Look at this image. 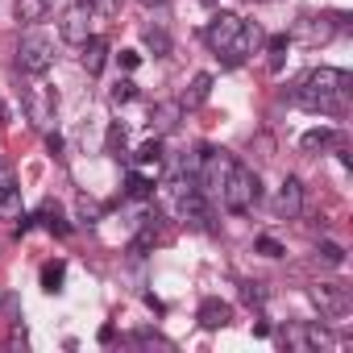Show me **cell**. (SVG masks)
<instances>
[{"label": "cell", "instance_id": "obj_1", "mask_svg": "<svg viewBox=\"0 0 353 353\" xmlns=\"http://www.w3.org/2000/svg\"><path fill=\"white\" fill-rule=\"evenodd\" d=\"M291 100L307 112H320V117H341L345 112V100H349V71L341 67H316L299 79V88L291 92Z\"/></svg>", "mask_w": 353, "mask_h": 353}, {"label": "cell", "instance_id": "obj_2", "mask_svg": "<svg viewBox=\"0 0 353 353\" xmlns=\"http://www.w3.org/2000/svg\"><path fill=\"white\" fill-rule=\"evenodd\" d=\"M258 38H262V34L250 30L237 13H216V17L208 21V30H204V42H208V50L221 59V67H241V63L250 59V50H254Z\"/></svg>", "mask_w": 353, "mask_h": 353}, {"label": "cell", "instance_id": "obj_3", "mask_svg": "<svg viewBox=\"0 0 353 353\" xmlns=\"http://www.w3.org/2000/svg\"><path fill=\"white\" fill-rule=\"evenodd\" d=\"M258 200H262V179H258V170L233 158V162H229V174H225V188H221V204H225L229 212H250Z\"/></svg>", "mask_w": 353, "mask_h": 353}, {"label": "cell", "instance_id": "obj_4", "mask_svg": "<svg viewBox=\"0 0 353 353\" xmlns=\"http://www.w3.org/2000/svg\"><path fill=\"white\" fill-rule=\"evenodd\" d=\"M229 162H233V158H229L225 150H216V145H200V150H196V192H200V196L221 200Z\"/></svg>", "mask_w": 353, "mask_h": 353}, {"label": "cell", "instance_id": "obj_5", "mask_svg": "<svg viewBox=\"0 0 353 353\" xmlns=\"http://www.w3.org/2000/svg\"><path fill=\"white\" fill-rule=\"evenodd\" d=\"M100 17V9L92 5V0H71V5L63 9V17H59V34H63V42H71V46H83L88 38H92V21Z\"/></svg>", "mask_w": 353, "mask_h": 353}, {"label": "cell", "instance_id": "obj_6", "mask_svg": "<svg viewBox=\"0 0 353 353\" xmlns=\"http://www.w3.org/2000/svg\"><path fill=\"white\" fill-rule=\"evenodd\" d=\"M50 67H54V42L42 38V34H26L21 46H17V71L38 79V75H46Z\"/></svg>", "mask_w": 353, "mask_h": 353}, {"label": "cell", "instance_id": "obj_7", "mask_svg": "<svg viewBox=\"0 0 353 353\" xmlns=\"http://www.w3.org/2000/svg\"><path fill=\"white\" fill-rule=\"evenodd\" d=\"M54 108H59V96H54V88L50 83H42V75L26 88V117H30V125L34 129H50L54 125Z\"/></svg>", "mask_w": 353, "mask_h": 353}, {"label": "cell", "instance_id": "obj_8", "mask_svg": "<svg viewBox=\"0 0 353 353\" xmlns=\"http://www.w3.org/2000/svg\"><path fill=\"white\" fill-rule=\"evenodd\" d=\"M307 295H312V303L320 307V316H328V320L349 316V291H345V287H336V283H316Z\"/></svg>", "mask_w": 353, "mask_h": 353}, {"label": "cell", "instance_id": "obj_9", "mask_svg": "<svg viewBox=\"0 0 353 353\" xmlns=\"http://www.w3.org/2000/svg\"><path fill=\"white\" fill-rule=\"evenodd\" d=\"M274 216L279 221H299L303 216V183L295 179V174H287L279 196H274Z\"/></svg>", "mask_w": 353, "mask_h": 353}, {"label": "cell", "instance_id": "obj_10", "mask_svg": "<svg viewBox=\"0 0 353 353\" xmlns=\"http://www.w3.org/2000/svg\"><path fill=\"white\" fill-rule=\"evenodd\" d=\"M341 30H336V17H299V26H295V34L291 38H299V42H307V46H324V42H332Z\"/></svg>", "mask_w": 353, "mask_h": 353}, {"label": "cell", "instance_id": "obj_11", "mask_svg": "<svg viewBox=\"0 0 353 353\" xmlns=\"http://www.w3.org/2000/svg\"><path fill=\"white\" fill-rule=\"evenodd\" d=\"M0 216L5 221H21V188H17V174L9 166H0Z\"/></svg>", "mask_w": 353, "mask_h": 353}, {"label": "cell", "instance_id": "obj_12", "mask_svg": "<svg viewBox=\"0 0 353 353\" xmlns=\"http://www.w3.org/2000/svg\"><path fill=\"white\" fill-rule=\"evenodd\" d=\"M183 104L179 100H162V104H154L150 108V129H154V137H162V133H174L179 129V121H183Z\"/></svg>", "mask_w": 353, "mask_h": 353}, {"label": "cell", "instance_id": "obj_13", "mask_svg": "<svg viewBox=\"0 0 353 353\" xmlns=\"http://www.w3.org/2000/svg\"><path fill=\"white\" fill-rule=\"evenodd\" d=\"M179 212H183V221H188V225H196V229H212V216H208V196H200L196 188H188V192L179 196Z\"/></svg>", "mask_w": 353, "mask_h": 353}, {"label": "cell", "instance_id": "obj_14", "mask_svg": "<svg viewBox=\"0 0 353 353\" xmlns=\"http://www.w3.org/2000/svg\"><path fill=\"white\" fill-rule=\"evenodd\" d=\"M196 320H200V328H208V332H216V328H225V324L233 320V307H229L225 299H216V295H208V299L200 303V312H196Z\"/></svg>", "mask_w": 353, "mask_h": 353}, {"label": "cell", "instance_id": "obj_15", "mask_svg": "<svg viewBox=\"0 0 353 353\" xmlns=\"http://www.w3.org/2000/svg\"><path fill=\"white\" fill-rule=\"evenodd\" d=\"M79 50H83V54H79V59H83V71H88V75H100L104 63H108V42H104L100 34H92Z\"/></svg>", "mask_w": 353, "mask_h": 353}, {"label": "cell", "instance_id": "obj_16", "mask_svg": "<svg viewBox=\"0 0 353 353\" xmlns=\"http://www.w3.org/2000/svg\"><path fill=\"white\" fill-rule=\"evenodd\" d=\"M208 96H212V75L200 71V75L188 83V92L179 96V104H183V108H200V104H208Z\"/></svg>", "mask_w": 353, "mask_h": 353}, {"label": "cell", "instance_id": "obj_17", "mask_svg": "<svg viewBox=\"0 0 353 353\" xmlns=\"http://www.w3.org/2000/svg\"><path fill=\"white\" fill-rule=\"evenodd\" d=\"M158 221H162L158 212H154V216H145L141 233H137V237H133V245H129V254H133V258H141L145 250H154V245H158V237H162V225H158Z\"/></svg>", "mask_w": 353, "mask_h": 353}, {"label": "cell", "instance_id": "obj_18", "mask_svg": "<svg viewBox=\"0 0 353 353\" xmlns=\"http://www.w3.org/2000/svg\"><path fill=\"white\" fill-rule=\"evenodd\" d=\"M332 141H336V129H332V125H320V129H307V133L299 137V150H303V154H324Z\"/></svg>", "mask_w": 353, "mask_h": 353}, {"label": "cell", "instance_id": "obj_19", "mask_svg": "<svg viewBox=\"0 0 353 353\" xmlns=\"http://www.w3.org/2000/svg\"><path fill=\"white\" fill-rule=\"evenodd\" d=\"M38 221H42V225H46L54 237H67V233H71V221L63 216V208H59L54 200H42V208H38Z\"/></svg>", "mask_w": 353, "mask_h": 353}, {"label": "cell", "instance_id": "obj_20", "mask_svg": "<svg viewBox=\"0 0 353 353\" xmlns=\"http://www.w3.org/2000/svg\"><path fill=\"white\" fill-rule=\"evenodd\" d=\"M50 5H54V0H17V21H21V26H38V21H46Z\"/></svg>", "mask_w": 353, "mask_h": 353}, {"label": "cell", "instance_id": "obj_21", "mask_svg": "<svg viewBox=\"0 0 353 353\" xmlns=\"http://www.w3.org/2000/svg\"><path fill=\"white\" fill-rule=\"evenodd\" d=\"M125 145H129V129H125L121 121H112V125H108V133H104V154L125 158Z\"/></svg>", "mask_w": 353, "mask_h": 353}, {"label": "cell", "instance_id": "obj_22", "mask_svg": "<svg viewBox=\"0 0 353 353\" xmlns=\"http://www.w3.org/2000/svg\"><path fill=\"white\" fill-rule=\"evenodd\" d=\"M141 42H145V50H150L154 59H166V54H170V38H166V30L145 26V30H141Z\"/></svg>", "mask_w": 353, "mask_h": 353}, {"label": "cell", "instance_id": "obj_23", "mask_svg": "<svg viewBox=\"0 0 353 353\" xmlns=\"http://www.w3.org/2000/svg\"><path fill=\"white\" fill-rule=\"evenodd\" d=\"M125 192H129L133 200H154V179H150V174H141V170H129Z\"/></svg>", "mask_w": 353, "mask_h": 353}, {"label": "cell", "instance_id": "obj_24", "mask_svg": "<svg viewBox=\"0 0 353 353\" xmlns=\"http://www.w3.org/2000/svg\"><path fill=\"white\" fill-rule=\"evenodd\" d=\"M63 279H67V262H59V258H54V262H46V266H42V291H50V295H54V291H63Z\"/></svg>", "mask_w": 353, "mask_h": 353}, {"label": "cell", "instance_id": "obj_25", "mask_svg": "<svg viewBox=\"0 0 353 353\" xmlns=\"http://www.w3.org/2000/svg\"><path fill=\"white\" fill-rule=\"evenodd\" d=\"M291 50V34H274V38H266V54H270V71H279L283 67V54Z\"/></svg>", "mask_w": 353, "mask_h": 353}, {"label": "cell", "instance_id": "obj_26", "mask_svg": "<svg viewBox=\"0 0 353 353\" xmlns=\"http://www.w3.org/2000/svg\"><path fill=\"white\" fill-rule=\"evenodd\" d=\"M133 158H137V166H158V162H162V137H150Z\"/></svg>", "mask_w": 353, "mask_h": 353}, {"label": "cell", "instance_id": "obj_27", "mask_svg": "<svg viewBox=\"0 0 353 353\" xmlns=\"http://www.w3.org/2000/svg\"><path fill=\"white\" fill-rule=\"evenodd\" d=\"M316 258H320L324 266H345V245H336V241H320V245H316Z\"/></svg>", "mask_w": 353, "mask_h": 353}, {"label": "cell", "instance_id": "obj_28", "mask_svg": "<svg viewBox=\"0 0 353 353\" xmlns=\"http://www.w3.org/2000/svg\"><path fill=\"white\" fill-rule=\"evenodd\" d=\"M108 96H112V104L121 108V104H129V100H137V83H133V79H117Z\"/></svg>", "mask_w": 353, "mask_h": 353}, {"label": "cell", "instance_id": "obj_29", "mask_svg": "<svg viewBox=\"0 0 353 353\" xmlns=\"http://www.w3.org/2000/svg\"><path fill=\"white\" fill-rule=\"evenodd\" d=\"M75 212H79V221H83V225H96V221L104 216V208H100L96 200H88V196H79V200H75Z\"/></svg>", "mask_w": 353, "mask_h": 353}, {"label": "cell", "instance_id": "obj_30", "mask_svg": "<svg viewBox=\"0 0 353 353\" xmlns=\"http://www.w3.org/2000/svg\"><path fill=\"white\" fill-rule=\"evenodd\" d=\"M133 345H154V349H174L162 332H154V328H141V332H133Z\"/></svg>", "mask_w": 353, "mask_h": 353}, {"label": "cell", "instance_id": "obj_31", "mask_svg": "<svg viewBox=\"0 0 353 353\" xmlns=\"http://www.w3.org/2000/svg\"><path fill=\"white\" fill-rule=\"evenodd\" d=\"M254 250H258L262 258H283V254H287L279 237H258V241H254Z\"/></svg>", "mask_w": 353, "mask_h": 353}, {"label": "cell", "instance_id": "obj_32", "mask_svg": "<svg viewBox=\"0 0 353 353\" xmlns=\"http://www.w3.org/2000/svg\"><path fill=\"white\" fill-rule=\"evenodd\" d=\"M241 299H245L250 307H262V303H266V287H262V283H241Z\"/></svg>", "mask_w": 353, "mask_h": 353}, {"label": "cell", "instance_id": "obj_33", "mask_svg": "<svg viewBox=\"0 0 353 353\" xmlns=\"http://www.w3.org/2000/svg\"><path fill=\"white\" fill-rule=\"evenodd\" d=\"M46 150H50V158H54V162H63V137H59L54 129H46Z\"/></svg>", "mask_w": 353, "mask_h": 353}, {"label": "cell", "instance_id": "obj_34", "mask_svg": "<svg viewBox=\"0 0 353 353\" xmlns=\"http://www.w3.org/2000/svg\"><path fill=\"white\" fill-rule=\"evenodd\" d=\"M117 63H121V71H137L141 54H137V50H121V54H117Z\"/></svg>", "mask_w": 353, "mask_h": 353}, {"label": "cell", "instance_id": "obj_35", "mask_svg": "<svg viewBox=\"0 0 353 353\" xmlns=\"http://www.w3.org/2000/svg\"><path fill=\"white\" fill-rule=\"evenodd\" d=\"M112 341H117V328H112V324H104V328H100V345H112Z\"/></svg>", "mask_w": 353, "mask_h": 353}, {"label": "cell", "instance_id": "obj_36", "mask_svg": "<svg viewBox=\"0 0 353 353\" xmlns=\"http://www.w3.org/2000/svg\"><path fill=\"white\" fill-rule=\"evenodd\" d=\"M0 125H9V108H5V100H0Z\"/></svg>", "mask_w": 353, "mask_h": 353}, {"label": "cell", "instance_id": "obj_37", "mask_svg": "<svg viewBox=\"0 0 353 353\" xmlns=\"http://www.w3.org/2000/svg\"><path fill=\"white\" fill-rule=\"evenodd\" d=\"M141 5H145V9H154V5H166V0H141Z\"/></svg>", "mask_w": 353, "mask_h": 353}]
</instances>
